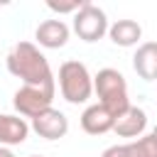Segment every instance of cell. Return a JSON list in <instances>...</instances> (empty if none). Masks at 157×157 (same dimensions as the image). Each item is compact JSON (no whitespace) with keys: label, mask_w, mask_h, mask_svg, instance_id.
Segmentation results:
<instances>
[{"label":"cell","mask_w":157,"mask_h":157,"mask_svg":"<svg viewBox=\"0 0 157 157\" xmlns=\"http://www.w3.org/2000/svg\"><path fill=\"white\" fill-rule=\"evenodd\" d=\"M5 66L25 86H34V88H42V91L56 96V76H54L47 56L39 52V47L34 42H17L10 49Z\"/></svg>","instance_id":"6da1fadb"},{"label":"cell","mask_w":157,"mask_h":157,"mask_svg":"<svg viewBox=\"0 0 157 157\" xmlns=\"http://www.w3.org/2000/svg\"><path fill=\"white\" fill-rule=\"evenodd\" d=\"M56 86H59L61 98L66 103H71V105L86 103L93 96V76L86 69V64H81L78 59H66L59 66Z\"/></svg>","instance_id":"7a4b0ae2"},{"label":"cell","mask_w":157,"mask_h":157,"mask_svg":"<svg viewBox=\"0 0 157 157\" xmlns=\"http://www.w3.org/2000/svg\"><path fill=\"white\" fill-rule=\"evenodd\" d=\"M93 93L98 96V103L105 105L115 118L132 105L130 96H128V81H125V76L118 69H110V66L101 69L93 76Z\"/></svg>","instance_id":"3957f363"},{"label":"cell","mask_w":157,"mask_h":157,"mask_svg":"<svg viewBox=\"0 0 157 157\" xmlns=\"http://www.w3.org/2000/svg\"><path fill=\"white\" fill-rule=\"evenodd\" d=\"M108 17H105V12L98 7V5H93V2H88L86 0V5L74 15V32L78 34V39H83V42H98V39H103L105 34H108Z\"/></svg>","instance_id":"277c9868"},{"label":"cell","mask_w":157,"mask_h":157,"mask_svg":"<svg viewBox=\"0 0 157 157\" xmlns=\"http://www.w3.org/2000/svg\"><path fill=\"white\" fill-rule=\"evenodd\" d=\"M52 101H54V93H47L34 86H22L12 96V108H15V115L32 120L39 113H44L47 108H52Z\"/></svg>","instance_id":"5b68a950"},{"label":"cell","mask_w":157,"mask_h":157,"mask_svg":"<svg viewBox=\"0 0 157 157\" xmlns=\"http://www.w3.org/2000/svg\"><path fill=\"white\" fill-rule=\"evenodd\" d=\"M29 128H32L39 137H44V140H61V137L69 132V118L52 105V108H47L44 113H39L37 118H32V120H29Z\"/></svg>","instance_id":"8992f818"},{"label":"cell","mask_w":157,"mask_h":157,"mask_svg":"<svg viewBox=\"0 0 157 157\" xmlns=\"http://www.w3.org/2000/svg\"><path fill=\"white\" fill-rule=\"evenodd\" d=\"M69 34H71V29L64 20H44L34 29L37 44L44 47V49H61L69 42Z\"/></svg>","instance_id":"52a82bcc"},{"label":"cell","mask_w":157,"mask_h":157,"mask_svg":"<svg viewBox=\"0 0 157 157\" xmlns=\"http://www.w3.org/2000/svg\"><path fill=\"white\" fill-rule=\"evenodd\" d=\"M145 128H147V113L140 108V105H130L125 113H120L115 118V125H113V132L118 137H142L145 135Z\"/></svg>","instance_id":"ba28073f"},{"label":"cell","mask_w":157,"mask_h":157,"mask_svg":"<svg viewBox=\"0 0 157 157\" xmlns=\"http://www.w3.org/2000/svg\"><path fill=\"white\" fill-rule=\"evenodd\" d=\"M113 125H115V115L101 103H91L81 113V128L88 135H103V132L113 130Z\"/></svg>","instance_id":"9c48e42d"},{"label":"cell","mask_w":157,"mask_h":157,"mask_svg":"<svg viewBox=\"0 0 157 157\" xmlns=\"http://www.w3.org/2000/svg\"><path fill=\"white\" fill-rule=\"evenodd\" d=\"M29 123L20 115H10V113H0V147H15L22 145L29 135Z\"/></svg>","instance_id":"30bf717a"},{"label":"cell","mask_w":157,"mask_h":157,"mask_svg":"<svg viewBox=\"0 0 157 157\" xmlns=\"http://www.w3.org/2000/svg\"><path fill=\"white\" fill-rule=\"evenodd\" d=\"M132 69L142 81H157V42H142L132 54Z\"/></svg>","instance_id":"8fae6325"},{"label":"cell","mask_w":157,"mask_h":157,"mask_svg":"<svg viewBox=\"0 0 157 157\" xmlns=\"http://www.w3.org/2000/svg\"><path fill=\"white\" fill-rule=\"evenodd\" d=\"M108 37L115 47H135L142 39V27L135 20H115L108 27Z\"/></svg>","instance_id":"7c38bea8"},{"label":"cell","mask_w":157,"mask_h":157,"mask_svg":"<svg viewBox=\"0 0 157 157\" xmlns=\"http://www.w3.org/2000/svg\"><path fill=\"white\" fill-rule=\"evenodd\" d=\"M130 152L132 157H157V137L152 132L137 137V140H130Z\"/></svg>","instance_id":"4fadbf2b"},{"label":"cell","mask_w":157,"mask_h":157,"mask_svg":"<svg viewBox=\"0 0 157 157\" xmlns=\"http://www.w3.org/2000/svg\"><path fill=\"white\" fill-rule=\"evenodd\" d=\"M86 5V0H69V2H56V0H49L47 7L56 15H76L81 7Z\"/></svg>","instance_id":"5bb4252c"},{"label":"cell","mask_w":157,"mask_h":157,"mask_svg":"<svg viewBox=\"0 0 157 157\" xmlns=\"http://www.w3.org/2000/svg\"><path fill=\"white\" fill-rule=\"evenodd\" d=\"M101 157H132V152H130V145L125 142V145H110V147H105L101 152Z\"/></svg>","instance_id":"9a60e30c"},{"label":"cell","mask_w":157,"mask_h":157,"mask_svg":"<svg viewBox=\"0 0 157 157\" xmlns=\"http://www.w3.org/2000/svg\"><path fill=\"white\" fill-rule=\"evenodd\" d=\"M0 157H15V152L10 147H0Z\"/></svg>","instance_id":"2e32d148"},{"label":"cell","mask_w":157,"mask_h":157,"mask_svg":"<svg viewBox=\"0 0 157 157\" xmlns=\"http://www.w3.org/2000/svg\"><path fill=\"white\" fill-rule=\"evenodd\" d=\"M152 135H155V137H157V125H155V130H152Z\"/></svg>","instance_id":"e0dca14e"},{"label":"cell","mask_w":157,"mask_h":157,"mask_svg":"<svg viewBox=\"0 0 157 157\" xmlns=\"http://www.w3.org/2000/svg\"><path fill=\"white\" fill-rule=\"evenodd\" d=\"M29 157H42V155H29Z\"/></svg>","instance_id":"ac0fdd59"}]
</instances>
